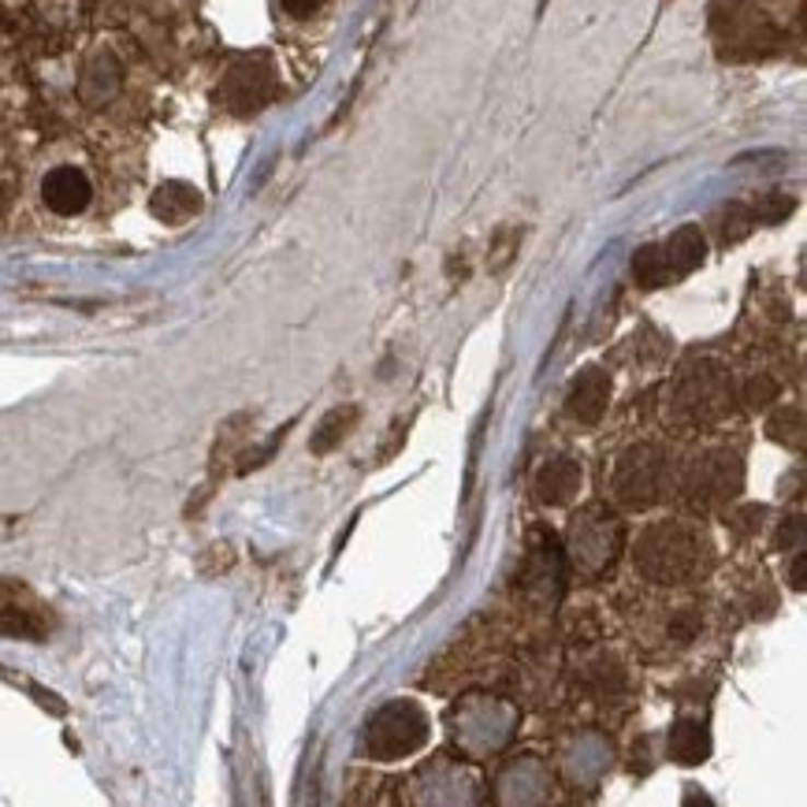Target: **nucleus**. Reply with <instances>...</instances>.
<instances>
[{
	"label": "nucleus",
	"mask_w": 807,
	"mask_h": 807,
	"mask_svg": "<svg viewBox=\"0 0 807 807\" xmlns=\"http://www.w3.org/2000/svg\"><path fill=\"white\" fill-rule=\"evenodd\" d=\"M633 558L655 585H689L711 569V543L689 521H655L641 532Z\"/></svg>",
	"instance_id": "1"
},
{
	"label": "nucleus",
	"mask_w": 807,
	"mask_h": 807,
	"mask_svg": "<svg viewBox=\"0 0 807 807\" xmlns=\"http://www.w3.org/2000/svg\"><path fill=\"white\" fill-rule=\"evenodd\" d=\"M711 42L726 64H756L777 56L785 45L782 26L756 0H711Z\"/></svg>",
	"instance_id": "2"
},
{
	"label": "nucleus",
	"mask_w": 807,
	"mask_h": 807,
	"mask_svg": "<svg viewBox=\"0 0 807 807\" xmlns=\"http://www.w3.org/2000/svg\"><path fill=\"white\" fill-rule=\"evenodd\" d=\"M622 521L618 514L603 503H592L588 510H580L574 524H569L566 540V558L580 577H599L603 569L614 566L618 551H622Z\"/></svg>",
	"instance_id": "3"
},
{
	"label": "nucleus",
	"mask_w": 807,
	"mask_h": 807,
	"mask_svg": "<svg viewBox=\"0 0 807 807\" xmlns=\"http://www.w3.org/2000/svg\"><path fill=\"white\" fill-rule=\"evenodd\" d=\"M428 737H431V722L425 715V707L413 700H391L369 718L365 745H369V756L377 763H395V759L420 752L428 745Z\"/></svg>",
	"instance_id": "4"
},
{
	"label": "nucleus",
	"mask_w": 807,
	"mask_h": 807,
	"mask_svg": "<svg viewBox=\"0 0 807 807\" xmlns=\"http://www.w3.org/2000/svg\"><path fill=\"white\" fill-rule=\"evenodd\" d=\"M703 257H707V239H703L696 223H684L666 242H652V246L636 250L633 276L641 287H666L696 272Z\"/></svg>",
	"instance_id": "5"
},
{
	"label": "nucleus",
	"mask_w": 807,
	"mask_h": 807,
	"mask_svg": "<svg viewBox=\"0 0 807 807\" xmlns=\"http://www.w3.org/2000/svg\"><path fill=\"white\" fill-rule=\"evenodd\" d=\"M729 406H734V377L718 361L689 365L673 383V413L689 425H711L726 417Z\"/></svg>",
	"instance_id": "6"
},
{
	"label": "nucleus",
	"mask_w": 807,
	"mask_h": 807,
	"mask_svg": "<svg viewBox=\"0 0 807 807\" xmlns=\"http://www.w3.org/2000/svg\"><path fill=\"white\" fill-rule=\"evenodd\" d=\"M666 469H670V458H666L662 447H655V443L629 447L614 465V499L629 506V510H647V506H655L662 499Z\"/></svg>",
	"instance_id": "7"
},
{
	"label": "nucleus",
	"mask_w": 807,
	"mask_h": 807,
	"mask_svg": "<svg viewBox=\"0 0 807 807\" xmlns=\"http://www.w3.org/2000/svg\"><path fill=\"white\" fill-rule=\"evenodd\" d=\"M740 487H745V465H740V458L707 454V458H696V462L684 469L681 495H684V503H692L696 510H711V506L737 499Z\"/></svg>",
	"instance_id": "8"
},
{
	"label": "nucleus",
	"mask_w": 807,
	"mask_h": 807,
	"mask_svg": "<svg viewBox=\"0 0 807 807\" xmlns=\"http://www.w3.org/2000/svg\"><path fill=\"white\" fill-rule=\"evenodd\" d=\"M56 629L53 607L34 588L15 577H0V636L12 641H45Z\"/></svg>",
	"instance_id": "9"
},
{
	"label": "nucleus",
	"mask_w": 807,
	"mask_h": 807,
	"mask_svg": "<svg viewBox=\"0 0 807 807\" xmlns=\"http://www.w3.org/2000/svg\"><path fill=\"white\" fill-rule=\"evenodd\" d=\"M272 97H276V68L261 56H246V60L231 64L220 82V101L234 116H253Z\"/></svg>",
	"instance_id": "10"
},
{
	"label": "nucleus",
	"mask_w": 807,
	"mask_h": 807,
	"mask_svg": "<svg viewBox=\"0 0 807 807\" xmlns=\"http://www.w3.org/2000/svg\"><path fill=\"white\" fill-rule=\"evenodd\" d=\"M93 198V186L87 180V172L71 164L53 168L49 175L42 180V201L49 205L56 216H79Z\"/></svg>",
	"instance_id": "11"
},
{
	"label": "nucleus",
	"mask_w": 807,
	"mask_h": 807,
	"mask_svg": "<svg viewBox=\"0 0 807 807\" xmlns=\"http://www.w3.org/2000/svg\"><path fill=\"white\" fill-rule=\"evenodd\" d=\"M607 402H610V377L603 369H588V372H580V380L569 388L566 410H569V417L580 420V425H599V417L607 413Z\"/></svg>",
	"instance_id": "12"
},
{
	"label": "nucleus",
	"mask_w": 807,
	"mask_h": 807,
	"mask_svg": "<svg viewBox=\"0 0 807 807\" xmlns=\"http://www.w3.org/2000/svg\"><path fill=\"white\" fill-rule=\"evenodd\" d=\"M149 212L161 223H186L191 216L201 212V191L191 183H164L149 198Z\"/></svg>",
	"instance_id": "13"
},
{
	"label": "nucleus",
	"mask_w": 807,
	"mask_h": 807,
	"mask_svg": "<svg viewBox=\"0 0 807 807\" xmlns=\"http://www.w3.org/2000/svg\"><path fill=\"white\" fill-rule=\"evenodd\" d=\"M580 481H585V476H580V465L574 458H555V462H547L537 473V492L543 503L562 506L580 492Z\"/></svg>",
	"instance_id": "14"
},
{
	"label": "nucleus",
	"mask_w": 807,
	"mask_h": 807,
	"mask_svg": "<svg viewBox=\"0 0 807 807\" xmlns=\"http://www.w3.org/2000/svg\"><path fill=\"white\" fill-rule=\"evenodd\" d=\"M358 417H361V410H358V406H335V410L321 420V425H316L313 439H309V450H313V454H327V450H335V447H339L343 439L354 431V425H358Z\"/></svg>",
	"instance_id": "15"
},
{
	"label": "nucleus",
	"mask_w": 807,
	"mask_h": 807,
	"mask_svg": "<svg viewBox=\"0 0 807 807\" xmlns=\"http://www.w3.org/2000/svg\"><path fill=\"white\" fill-rule=\"evenodd\" d=\"M670 756L684 766H696L711 756V737L700 722H678L670 729Z\"/></svg>",
	"instance_id": "16"
},
{
	"label": "nucleus",
	"mask_w": 807,
	"mask_h": 807,
	"mask_svg": "<svg viewBox=\"0 0 807 807\" xmlns=\"http://www.w3.org/2000/svg\"><path fill=\"white\" fill-rule=\"evenodd\" d=\"M715 228H718V239L726 242V246H734V242H740L748 231L756 228V212H752V205H740V201L726 205V209H722V212L715 216Z\"/></svg>",
	"instance_id": "17"
},
{
	"label": "nucleus",
	"mask_w": 807,
	"mask_h": 807,
	"mask_svg": "<svg viewBox=\"0 0 807 807\" xmlns=\"http://www.w3.org/2000/svg\"><path fill=\"white\" fill-rule=\"evenodd\" d=\"M800 431H804V413L800 410L796 406L777 410V417L771 420V436L777 439V443H793L796 450H800V443H804Z\"/></svg>",
	"instance_id": "18"
},
{
	"label": "nucleus",
	"mask_w": 807,
	"mask_h": 807,
	"mask_svg": "<svg viewBox=\"0 0 807 807\" xmlns=\"http://www.w3.org/2000/svg\"><path fill=\"white\" fill-rule=\"evenodd\" d=\"M793 205L796 201L789 198V194H763V198L752 205L756 223H777V220H785V216L793 212Z\"/></svg>",
	"instance_id": "19"
},
{
	"label": "nucleus",
	"mask_w": 807,
	"mask_h": 807,
	"mask_svg": "<svg viewBox=\"0 0 807 807\" xmlns=\"http://www.w3.org/2000/svg\"><path fill=\"white\" fill-rule=\"evenodd\" d=\"M777 391H782L777 388V380L766 377V372H759V377L745 388V399H748V406L759 410V406H771V402L777 399Z\"/></svg>",
	"instance_id": "20"
},
{
	"label": "nucleus",
	"mask_w": 807,
	"mask_h": 807,
	"mask_svg": "<svg viewBox=\"0 0 807 807\" xmlns=\"http://www.w3.org/2000/svg\"><path fill=\"white\" fill-rule=\"evenodd\" d=\"M514 246H518V231H514V228L499 231V242H495V253H492V268H503V265H510V257H514Z\"/></svg>",
	"instance_id": "21"
},
{
	"label": "nucleus",
	"mask_w": 807,
	"mask_h": 807,
	"mask_svg": "<svg viewBox=\"0 0 807 807\" xmlns=\"http://www.w3.org/2000/svg\"><path fill=\"white\" fill-rule=\"evenodd\" d=\"M279 4H284V12H287V15L305 19V15H313L316 8L324 4V0H279Z\"/></svg>",
	"instance_id": "22"
},
{
	"label": "nucleus",
	"mask_w": 807,
	"mask_h": 807,
	"mask_svg": "<svg viewBox=\"0 0 807 807\" xmlns=\"http://www.w3.org/2000/svg\"><path fill=\"white\" fill-rule=\"evenodd\" d=\"M793 585L804 588V555H796V566H793Z\"/></svg>",
	"instance_id": "23"
}]
</instances>
